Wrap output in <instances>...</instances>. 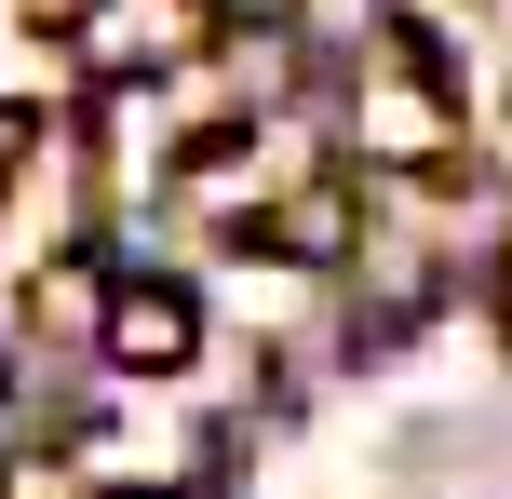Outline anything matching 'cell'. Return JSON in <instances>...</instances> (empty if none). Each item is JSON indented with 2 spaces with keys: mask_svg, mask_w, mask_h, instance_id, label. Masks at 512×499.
<instances>
[{
  "mask_svg": "<svg viewBox=\"0 0 512 499\" xmlns=\"http://www.w3.org/2000/svg\"><path fill=\"white\" fill-rule=\"evenodd\" d=\"M499 311H512V284H499Z\"/></svg>",
  "mask_w": 512,
  "mask_h": 499,
  "instance_id": "277c9868",
  "label": "cell"
},
{
  "mask_svg": "<svg viewBox=\"0 0 512 499\" xmlns=\"http://www.w3.org/2000/svg\"><path fill=\"white\" fill-rule=\"evenodd\" d=\"M95 338H108V365H122V378H176L189 351H203V297L162 284V270H135V284L95 297Z\"/></svg>",
  "mask_w": 512,
  "mask_h": 499,
  "instance_id": "6da1fadb",
  "label": "cell"
},
{
  "mask_svg": "<svg viewBox=\"0 0 512 499\" xmlns=\"http://www.w3.org/2000/svg\"><path fill=\"white\" fill-rule=\"evenodd\" d=\"M27 135H41V122H27V108H0V176L27 162Z\"/></svg>",
  "mask_w": 512,
  "mask_h": 499,
  "instance_id": "3957f363",
  "label": "cell"
},
{
  "mask_svg": "<svg viewBox=\"0 0 512 499\" xmlns=\"http://www.w3.org/2000/svg\"><path fill=\"white\" fill-rule=\"evenodd\" d=\"M432 41H378V108H364V135L378 149H432L445 135V108H432V68H418Z\"/></svg>",
  "mask_w": 512,
  "mask_h": 499,
  "instance_id": "7a4b0ae2",
  "label": "cell"
}]
</instances>
